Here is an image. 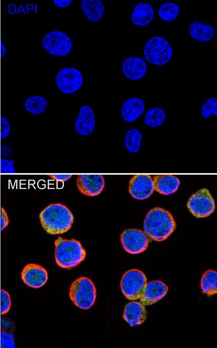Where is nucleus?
<instances>
[{
  "mask_svg": "<svg viewBox=\"0 0 217 348\" xmlns=\"http://www.w3.org/2000/svg\"><path fill=\"white\" fill-rule=\"evenodd\" d=\"M74 126L77 132L81 135L87 136L92 133L95 126V119L90 107L84 105L80 108Z\"/></svg>",
  "mask_w": 217,
  "mask_h": 348,
  "instance_id": "15",
  "label": "nucleus"
},
{
  "mask_svg": "<svg viewBox=\"0 0 217 348\" xmlns=\"http://www.w3.org/2000/svg\"><path fill=\"white\" fill-rule=\"evenodd\" d=\"M154 191L153 180L149 175H135L130 180L129 192L134 198L144 200Z\"/></svg>",
  "mask_w": 217,
  "mask_h": 348,
  "instance_id": "11",
  "label": "nucleus"
},
{
  "mask_svg": "<svg viewBox=\"0 0 217 348\" xmlns=\"http://www.w3.org/2000/svg\"><path fill=\"white\" fill-rule=\"evenodd\" d=\"M14 336L12 333L3 331L0 332V347L1 348H15Z\"/></svg>",
  "mask_w": 217,
  "mask_h": 348,
  "instance_id": "30",
  "label": "nucleus"
},
{
  "mask_svg": "<svg viewBox=\"0 0 217 348\" xmlns=\"http://www.w3.org/2000/svg\"><path fill=\"white\" fill-rule=\"evenodd\" d=\"M0 323L1 331L12 333L14 331V325L10 319L5 317L1 318Z\"/></svg>",
  "mask_w": 217,
  "mask_h": 348,
  "instance_id": "33",
  "label": "nucleus"
},
{
  "mask_svg": "<svg viewBox=\"0 0 217 348\" xmlns=\"http://www.w3.org/2000/svg\"><path fill=\"white\" fill-rule=\"evenodd\" d=\"M0 310L1 315L7 313L11 306V299L9 293L4 289L0 290Z\"/></svg>",
  "mask_w": 217,
  "mask_h": 348,
  "instance_id": "29",
  "label": "nucleus"
},
{
  "mask_svg": "<svg viewBox=\"0 0 217 348\" xmlns=\"http://www.w3.org/2000/svg\"><path fill=\"white\" fill-rule=\"evenodd\" d=\"M14 161L4 158L0 160V171L1 173L13 174L16 173L14 167Z\"/></svg>",
  "mask_w": 217,
  "mask_h": 348,
  "instance_id": "31",
  "label": "nucleus"
},
{
  "mask_svg": "<svg viewBox=\"0 0 217 348\" xmlns=\"http://www.w3.org/2000/svg\"><path fill=\"white\" fill-rule=\"evenodd\" d=\"M24 106L30 113L39 115L43 113L46 109L47 102L42 96L36 95L28 98L25 101Z\"/></svg>",
  "mask_w": 217,
  "mask_h": 348,
  "instance_id": "25",
  "label": "nucleus"
},
{
  "mask_svg": "<svg viewBox=\"0 0 217 348\" xmlns=\"http://www.w3.org/2000/svg\"><path fill=\"white\" fill-rule=\"evenodd\" d=\"M81 8L87 18L92 22L99 20L104 12V7L100 0H83Z\"/></svg>",
  "mask_w": 217,
  "mask_h": 348,
  "instance_id": "22",
  "label": "nucleus"
},
{
  "mask_svg": "<svg viewBox=\"0 0 217 348\" xmlns=\"http://www.w3.org/2000/svg\"><path fill=\"white\" fill-rule=\"evenodd\" d=\"M187 208L197 218L209 216L215 209L214 200L208 189L202 188L194 193L189 199Z\"/></svg>",
  "mask_w": 217,
  "mask_h": 348,
  "instance_id": "7",
  "label": "nucleus"
},
{
  "mask_svg": "<svg viewBox=\"0 0 217 348\" xmlns=\"http://www.w3.org/2000/svg\"><path fill=\"white\" fill-rule=\"evenodd\" d=\"M123 318L130 326H137L146 319V308L141 302H130L125 306Z\"/></svg>",
  "mask_w": 217,
  "mask_h": 348,
  "instance_id": "17",
  "label": "nucleus"
},
{
  "mask_svg": "<svg viewBox=\"0 0 217 348\" xmlns=\"http://www.w3.org/2000/svg\"><path fill=\"white\" fill-rule=\"evenodd\" d=\"M168 291V286L158 280L147 283L140 297V302L144 305L152 304L162 299Z\"/></svg>",
  "mask_w": 217,
  "mask_h": 348,
  "instance_id": "14",
  "label": "nucleus"
},
{
  "mask_svg": "<svg viewBox=\"0 0 217 348\" xmlns=\"http://www.w3.org/2000/svg\"><path fill=\"white\" fill-rule=\"evenodd\" d=\"M48 176L50 177L52 179L57 181L65 182L69 179L71 175H62V174H49Z\"/></svg>",
  "mask_w": 217,
  "mask_h": 348,
  "instance_id": "35",
  "label": "nucleus"
},
{
  "mask_svg": "<svg viewBox=\"0 0 217 348\" xmlns=\"http://www.w3.org/2000/svg\"><path fill=\"white\" fill-rule=\"evenodd\" d=\"M76 186L82 194L88 196L99 195L105 186V180L102 175H78Z\"/></svg>",
  "mask_w": 217,
  "mask_h": 348,
  "instance_id": "12",
  "label": "nucleus"
},
{
  "mask_svg": "<svg viewBox=\"0 0 217 348\" xmlns=\"http://www.w3.org/2000/svg\"><path fill=\"white\" fill-rule=\"evenodd\" d=\"M201 114L204 118H208L211 115L217 116V99L209 98L201 107Z\"/></svg>",
  "mask_w": 217,
  "mask_h": 348,
  "instance_id": "28",
  "label": "nucleus"
},
{
  "mask_svg": "<svg viewBox=\"0 0 217 348\" xmlns=\"http://www.w3.org/2000/svg\"><path fill=\"white\" fill-rule=\"evenodd\" d=\"M56 84L58 89L63 93H72L81 87L83 84L82 75L75 68H63L56 75Z\"/></svg>",
  "mask_w": 217,
  "mask_h": 348,
  "instance_id": "10",
  "label": "nucleus"
},
{
  "mask_svg": "<svg viewBox=\"0 0 217 348\" xmlns=\"http://www.w3.org/2000/svg\"><path fill=\"white\" fill-rule=\"evenodd\" d=\"M147 278L145 274L138 269H131L126 272L120 281L121 291L125 297L131 301L140 299L145 285Z\"/></svg>",
  "mask_w": 217,
  "mask_h": 348,
  "instance_id": "6",
  "label": "nucleus"
},
{
  "mask_svg": "<svg viewBox=\"0 0 217 348\" xmlns=\"http://www.w3.org/2000/svg\"><path fill=\"white\" fill-rule=\"evenodd\" d=\"M42 43L43 47L48 53L57 56L68 54L72 46L70 37L65 33L57 30L46 34Z\"/></svg>",
  "mask_w": 217,
  "mask_h": 348,
  "instance_id": "8",
  "label": "nucleus"
},
{
  "mask_svg": "<svg viewBox=\"0 0 217 348\" xmlns=\"http://www.w3.org/2000/svg\"><path fill=\"white\" fill-rule=\"evenodd\" d=\"M0 230H3L9 224V220L8 214L3 207L0 208Z\"/></svg>",
  "mask_w": 217,
  "mask_h": 348,
  "instance_id": "34",
  "label": "nucleus"
},
{
  "mask_svg": "<svg viewBox=\"0 0 217 348\" xmlns=\"http://www.w3.org/2000/svg\"><path fill=\"white\" fill-rule=\"evenodd\" d=\"M21 278L23 282L29 287L39 288L46 282L48 273L42 266L35 263H29L23 268Z\"/></svg>",
  "mask_w": 217,
  "mask_h": 348,
  "instance_id": "13",
  "label": "nucleus"
},
{
  "mask_svg": "<svg viewBox=\"0 0 217 348\" xmlns=\"http://www.w3.org/2000/svg\"><path fill=\"white\" fill-rule=\"evenodd\" d=\"M189 32L191 37L198 41L206 42L213 38L215 31L209 24L195 22L190 26Z\"/></svg>",
  "mask_w": 217,
  "mask_h": 348,
  "instance_id": "21",
  "label": "nucleus"
},
{
  "mask_svg": "<svg viewBox=\"0 0 217 348\" xmlns=\"http://www.w3.org/2000/svg\"><path fill=\"white\" fill-rule=\"evenodd\" d=\"M12 149L11 147L5 145H1L0 146V155L4 158L7 157L11 152Z\"/></svg>",
  "mask_w": 217,
  "mask_h": 348,
  "instance_id": "36",
  "label": "nucleus"
},
{
  "mask_svg": "<svg viewBox=\"0 0 217 348\" xmlns=\"http://www.w3.org/2000/svg\"><path fill=\"white\" fill-rule=\"evenodd\" d=\"M69 295L76 306L83 309H88L92 307L96 300V288L89 278L82 277L72 283Z\"/></svg>",
  "mask_w": 217,
  "mask_h": 348,
  "instance_id": "4",
  "label": "nucleus"
},
{
  "mask_svg": "<svg viewBox=\"0 0 217 348\" xmlns=\"http://www.w3.org/2000/svg\"><path fill=\"white\" fill-rule=\"evenodd\" d=\"M172 48L167 40L160 36L150 39L146 43L144 50L145 59L150 63L163 65L171 60Z\"/></svg>",
  "mask_w": 217,
  "mask_h": 348,
  "instance_id": "5",
  "label": "nucleus"
},
{
  "mask_svg": "<svg viewBox=\"0 0 217 348\" xmlns=\"http://www.w3.org/2000/svg\"><path fill=\"white\" fill-rule=\"evenodd\" d=\"M54 245L55 261L62 268L76 267L86 257L85 249L76 239H65L58 236L54 241Z\"/></svg>",
  "mask_w": 217,
  "mask_h": 348,
  "instance_id": "3",
  "label": "nucleus"
},
{
  "mask_svg": "<svg viewBox=\"0 0 217 348\" xmlns=\"http://www.w3.org/2000/svg\"><path fill=\"white\" fill-rule=\"evenodd\" d=\"M55 4L59 7H66L72 2L71 0H54Z\"/></svg>",
  "mask_w": 217,
  "mask_h": 348,
  "instance_id": "37",
  "label": "nucleus"
},
{
  "mask_svg": "<svg viewBox=\"0 0 217 348\" xmlns=\"http://www.w3.org/2000/svg\"><path fill=\"white\" fill-rule=\"evenodd\" d=\"M166 116V113L163 109L159 107H154L147 112L144 121L147 126L155 128L164 122Z\"/></svg>",
  "mask_w": 217,
  "mask_h": 348,
  "instance_id": "24",
  "label": "nucleus"
},
{
  "mask_svg": "<svg viewBox=\"0 0 217 348\" xmlns=\"http://www.w3.org/2000/svg\"><path fill=\"white\" fill-rule=\"evenodd\" d=\"M10 133V125L8 121L3 116L0 117V139H6Z\"/></svg>",
  "mask_w": 217,
  "mask_h": 348,
  "instance_id": "32",
  "label": "nucleus"
},
{
  "mask_svg": "<svg viewBox=\"0 0 217 348\" xmlns=\"http://www.w3.org/2000/svg\"><path fill=\"white\" fill-rule=\"evenodd\" d=\"M120 239L124 250L131 254L145 251L150 241L144 232L135 229L125 230L120 235Z\"/></svg>",
  "mask_w": 217,
  "mask_h": 348,
  "instance_id": "9",
  "label": "nucleus"
},
{
  "mask_svg": "<svg viewBox=\"0 0 217 348\" xmlns=\"http://www.w3.org/2000/svg\"><path fill=\"white\" fill-rule=\"evenodd\" d=\"M122 70L126 77L132 80H137L145 75L147 66L142 58L130 57L123 62Z\"/></svg>",
  "mask_w": 217,
  "mask_h": 348,
  "instance_id": "16",
  "label": "nucleus"
},
{
  "mask_svg": "<svg viewBox=\"0 0 217 348\" xmlns=\"http://www.w3.org/2000/svg\"><path fill=\"white\" fill-rule=\"evenodd\" d=\"M203 293L209 296L215 295L217 292V273L210 270L203 275L200 281Z\"/></svg>",
  "mask_w": 217,
  "mask_h": 348,
  "instance_id": "23",
  "label": "nucleus"
},
{
  "mask_svg": "<svg viewBox=\"0 0 217 348\" xmlns=\"http://www.w3.org/2000/svg\"><path fill=\"white\" fill-rule=\"evenodd\" d=\"M154 190L163 195H170L177 191L179 179L173 175H156L153 177Z\"/></svg>",
  "mask_w": 217,
  "mask_h": 348,
  "instance_id": "18",
  "label": "nucleus"
},
{
  "mask_svg": "<svg viewBox=\"0 0 217 348\" xmlns=\"http://www.w3.org/2000/svg\"><path fill=\"white\" fill-rule=\"evenodd\" d=\"M145 105L143 101L136 97H131L126 100L121 108V115L127 122H132L144 112Z\"/></svg>",
  "mask_w": 217,
  "mask_h": 348,
  "instance_id": "19",
  "label": "nucleus"
},
{
  "mask_svg": "<svg viewBox=\"0 0 217 348\" xmlns=\"http://www.w3.org/2000/svg\"><path fill=\"white\" fill-rule=\"evenodd\" d=\"M16 7L14 4H10L9 5V13L10 14H14L16 12Z\"/></svg>",
  "mask_w": 217,
  "mask_h": 348,
  "instance_id": "38",
  "label": "nucleus"
},
{
  "mask_svg": "<svg viewBox=\"0 0 217 348\" xmlns=\"http://www.w3.org/2000/svg\"><path fill=\"white\" fill-rule=\"evenodd\" d=\"M175 228L174 220L168 210L154 207L147 214L144 222V232L151 239L162 241L166 239Z\"/></svg>",
  "mask_w": 217,
  "mask_h": 348,
  "instance_id": "2",
  "label": "nucleus"
},
{
  "mask_svg": "<svg viewBox=\"0 0 217 348\" xmlns=\"http://www.w3.org/2000/svg\"><path fill=\"white\" fill-rule=\"evenodd\" d=\"M179 12V8L178 5L171 2L162 4L158 11L159 17L166 22L175 19L178 16Z\"/></svg>",
  "mask_w": 217,
  "mask_h": 348,
  "instance_id": "27",
  "label": "nucleus"
},
{
  "mask_svg": "<svg viewBox=\"0 0 217 348\" xmlns=\"http://www.w3.org/2000/svg\"><path fill=\"white\" fill-rule=\"evenodd\" d=\"M154 16L152 6L146 2L137 3L131 15V22L138 26H145L149 24Z\"/></svg>",
  "mask_w": 217,
  "mask_h": 348,
  "instance_id": "20",
  "label": "nucleus"
},
{
  "mask_svg": "<svg viewBox=\"0 0 217 348\" xmlns=\"http://www.w3.org/2000/svg\"><path fill=\"white\" fill-rule=\"evenodd\" d=\"M39 219L42 228L50 234H59L68 231L73 223L70 210L60 203L51 204L41 211Z\"/></svg>",
  "mask_w": 217,
  "mask_h": 348,
  "instance_id": "1",
  "label": "nucleus"
},
{
  "mask_svg": "<svg viewBox=\"0 0 217 348\" xmlns=\"http://www.w3.org/2000/svg\"><path fill=\"white\" fill-rule=\"evenodd\" d=\"M142 139L141 132L137 129L129 130L125 138V144L126 149L129 152L135 153L140 149Z\"/></svg>",
  "mask_w": 217,
  "mask_h": 348,
  "instance_id": "26",
  "label": "nucleus"
}]
</instances>
